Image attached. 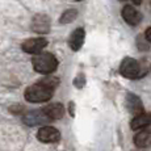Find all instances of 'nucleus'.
<instances>
[{
    "label": "nucleus",
    "instance_id": "obj_1",
    "mask_svg": "<svg viewBox=\"0 0 151 151\" xmlns=\"http://www.w3.org/2000/svg\"><path fill=\"white\" fill-rule=\"evenodd\" d=\"M54 95V89L41 82L33 84L25 89L24 97L29 103H45L49 101Z\"/></svg>",
    "mask_w": 151,
    "mask_h": 151
},
{
    "label": "nucleus",
    "instance_id": "obj_2",
    "mask_svg": "<svg viewBox=\"0 0 151 151\" xmlns=\"http://www.w3.org/2000/svg\"><path fill=\"white\" fill-rule=\"evenodd\" d=\"M32 65L37 72L42 75H49L57 70L58 59L51 53H40L33 57Z\"/></svg>",
    "mask_w": 151,
    "mask_h": 151
},
{
    "label": "nucleus",
    "instance_id": "obj_3",
    "mask_svg": "<svg viewBox=\"0 0 151 151\" xmlns=\"http://www.w3.org/2000/svg\"><path fill=\"white\" fill-rule=\"evenodd\" d=\"M120 74L124 78H126V79H139L146 72L141 67L138 60H135L134 58L126 57V58H124L120 65Z\"/></svg>",
    "mask_w": 151,
    "mask_h": 151
},
{
    "label": "nucleus",
    "instance_id": "obj_4",
    "mask_svg": "<svg viewBox=\"0 0 151 151\" xmlns=\"http://www.w3.org/2000/svg\"><path fill=\"white\" fill-rule=\"evenodd\" d=\"M50 118L46 116L43 109H37V110H30V112L25 113L24 116V122L28 126H37V125H46L50 122Z\"/></svg>",
    "mask_w": 151,
    "mask_h": 151
},
{
    "label": "nucleus",
    "instance_id": "obj_5",
    "mask_svg": "<svg viewBox=\"0 0 151 151\" xmlns=\"http://www.w3.org/2000/svg\"><path fill=\"white\" fill-rule=\"evenodd\" d=\"M47 46V40L43 37H37V38H30L27 40L25 42H22L21 47L25 53L28 54H40L42 53V50Z\"/></svg>",
    "mask_w": 151,
    "mask_h": 151
},
{
    "label": "nucleus",
    "instance_id": "obj_6",
    "mask_svg": "<svg viewBox=\"0 0 151 151\" xmlns=\"http://www.w3.org/2000/svg\"><path fill=\"white\" fill-rule=\"evenodd\" d=\"M37 138L43 143H55L60 139V133L54 126H42L37 133Z\"/></svg>",
    "mask_w": 151,
    "mask_h": 151
},
{
    "label": "nucleus",
    "instance_id": "obj_7",
    "mask_svg": "<svg viewBox=\"0 0 151 151\" xmlns=\"http://www.w3.org/2000/svg\"><path fill=\"white\" fill-rule=\"evenodd\" d=\"M32 30L38 34H46L50 32V19L43 13H38L32 20Z\"/></svg>",
    "mask_w": 151,
    "mask_h": 151
},
{
    "label": "nucleus",
    "instance_id": "obj_8",
    "mask_svg": "<svg viewBox=\"0 0 151 151\" xmlns=\"http://www.w3.org/2000/svg\"><path fill=\"white\" fill-rule=\"evenodd\" d=\"M121 14H122V19L129 25H132V27L138 25L142 20L141 12H139L137 8L133 7V5H125L122 8V11H121Z\"/></svg>",
    "mask_w": 151,
    "mask_h": 151
},
{
    "label": "nucleus",
    "instance_id": "obj_9",
    "mask_svg": "<svg viewBox=\"0 0 151 151\" xmlns=\"http://www.w3.org/2000/svg\"><path fill=\"white\" fill-rule=\"evenodd\" d=\"M125 105H126L127 110H129L132 114H134V116L141 114V113L145 112L142 100L134 93H127L126 95V99H125Z\"/></svg>",
    "mask_w": 151,
    "mask_h": 151
},
{
    "label": "nucleus",
    "instance_id": "obj_10",
    "mask_svg": "<svg viewBox=\"0 0 151 151\" xmlns=\"http://www.w3.org/2000/svg\"><path fill=\"white\" fill-rule=\"evenodd\" d=\"M84 38H86V32H84L83 28H78L75 29L71 33L68 38V46L72 51H79L80 47L84 43Z\"/></svg>",
    "mask_w": 151,
    "mask_h": 151
},
{
    "label": "nucleus",
    "instance_id": "obj_11",
    "mask_svg": "<svg viewBox=\"0 0 151 151\" xmlns=\"http://www.w3.org/2000/svg\"><path fill=\"white\" fill-rule=\"evenodd\" d=\"M134 145L139 149H145V147L151 146V129L150 127H145L143 130L134 135Z\"/></svg>",
    "mask_w": 151,
    "mask_h": 151
},
{
    "label": "nucleus",
    "instance_id": "obj_12",
    "mask_svg": "<svg viewBox=\"0 0 151 151\" xmlns=\"http://www.w3.org/2000/svg\"><path fill=\"white\" fill-rule=\"evenodd\" d=\"M42 109H43V112L46 113V116H47L51 121L60 120V118L63 117V114H65V108H63V105L60 103L49 104L47 106H45V108H42Z\"/></svg>",
    "mask_w": 151,
    "mask_h": 151
},
{
    "label": "nucleus",
    "instance_id": "obj_13",
    "mask_svg": "<svg viewBox=\"0 0 151 151\" xmlns=\"http://www.w3.org/2000/svg\"><path fill=\"white\" fill-rule=\"evenodd\" d=\"M151 125V113H141V114H137L130 122V127L133 130H139L143 129V127H147Z\"/></svg>",
    "mask_w": 151,
    "mask_h": 151
},
{
    "label": "nucleus",
    "instance_id": "obj_14",
    "mask_svg": "<svg viewBox=\"0 0 151 151\" xmlns=\"http://www.w3.org/2000/svg\"><path fill=\"white\" fill-rule=\"evenodd\" d=\"M76 16H78L76 9H67L62 13V16H60V19H59V22L60 24H70V22H72L76 19Z\"/></svg>",
    "mask_w": 151,
    "mask_h": 151
},
{
    "label": "nucleus",
    "instance_id": "obj_15",
    "mask_svg": "<svg viewBox=\"0 0 151 151\" xmlns=\"http://www.w3.org/2000/svg\"><path fill=\"white\" fill-rule=\"evenodd\" d=\"M40 82L46 84V86H49L50 88L55 89L58 87V84H59V79H58V78H53V76H47V78H45V79L40 80Z\"/></svg>",
    "mask_w": 151,
    "mask_h": 151
},
{
    "label": "nucleus",
    "instance_id": "obj_16",
    "mask_svg": "<svg viewBox=\"0 0 151 151\" xmlns=\"http://www.w3.org/2000/svg\"><path fill=\"white\" fill-rule=\"evenodd\" d=\"M25 110V108L22 105H19V104H16V105H12L9 108V112L13 113V114H21L22 112Z\"/></svg>",
    "mask_w": 151,
    "mask_h": 151
},
{
    "label": "nucleus",
    "instance_id": "obj_17",
    "mask_svg": "<svg viewBox=\"0 0 151 151\" xmlns=\"http://www.w3.org/2000/svg\"><path fill=\"white\" fill-rule=\"evenodd\" d=\"M84 82H86V80H84V75L80 74L79 76H78L76 79H75L74 84H75V87H78V88H82V87L84 86Z\"/></svg>",
    "mask_w": 151,
    "mask_h": 151
},
{
    "label": "nucleus",
    "instance_id": "obj_18",
    "mask_svg": "<svg viewBox=\"0 0 151 151\" xmlns=\"http://www.w3.org/2000/svg\"><path fill=\"white\" fill-rule=\"evenodd\" d=\"M145 38H146L149 42H151V27L147 28L146 32H145Z\"/></svg>",
    "mask_w": 151,
    "mask_h": 151
},
{
    "label": "nucleus",
    "instance_id": "obj_19",
    "mask_svg": "<svg viewBox=\"0 0 151 151\" xmlns=\"http://www.w3.org/2000/svg\"><path fill=\"white\" fill-rule=\"evenodd\" d=\"M70 114L72 116V117H74V103H70Z\"/></svg>",
    "mask_w": 151,
    "mask_h": 151
},
{
    "label": "nucleus",
    "instance_id": "obj_20",
    "mask_svg": "<svg viewBox=\"0 0 151 151\" xmlns=\"http://www.w3.org/2000/svg\"><path fill=\"white\" fill-rule=\"evenodd\" d=\"M133 1H134V4H135V5H139V4L142 3V0H133Z\"/></svg>",
    "mask_w": 151,
    "mask_h": 151
},
{
    "label": "nucleus",
    "instance_id": "obj_21",
    "mask_svg": "<svg viewBox=\"0 0 151 151\" xmlns=\"http://www.w3.org/2000/svg\"><path fill=\"white\" fill-rule=\"evenodd\" d=\"M78 1H80V0H78Z\"/></svg>",
    "mask_w": 151,
    "mask_h": 151
},
{
    "label": "nucleus",
    "instance_id": "obj_22",
    "mask_svg": "<svg viewBox=\"0 0 151 151\" xmlns=\"http://www.w3.org/2000/svg\"><path fill=\"white\" fill-rule=\"evenodd\" d=\"M121 1H124V0H121Z\"/></svg>",
    "mask_w": 151,
    "mask_h": 151
}]
</instances>
